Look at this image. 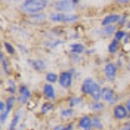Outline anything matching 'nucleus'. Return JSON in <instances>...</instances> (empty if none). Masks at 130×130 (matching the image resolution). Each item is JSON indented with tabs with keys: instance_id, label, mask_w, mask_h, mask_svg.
I'll use <instances>...</instances> for the list:
<instances>
[{
	"instance_id": "25",
	"label": "nucleus",
	"mask_w": 130,
	"mask_h": 130,
	"mask_svg": "<svg viewBox=\"0 0 130 130\" xmlns=\"http://www.w3.org/2000/svg\"><path fill=\"white\" fill-rule=\"evenodd\" d=\"M4 45H5V50H7L8 53H10V54H14V53H15V49H14L13 46L10 44V43H8V42H5V43H4Z\"/></svg>"
},
{
	"instance_id": "3",
	"label": "nucleus",
	"mask_w": 130,
	"mask_h": 130,
	"mask_svg": "<svg viewBox=\"0 0 130 130\" xmlns=\"http://www.w3.org/2000/svg\"><path fill=\"white\" fill-rule=\"evenodd\" d=\"M50 19L53 22H75L78 19V16L75 14L65 13H51Z\"/></svg>"
},
{
	"instance_id": "14",
	"label": "nucleus",
	"mask_w": 130,
	"mask_h": 130,
	"mask_svg": "<svg viewBox=\"0 0 130 130\" xmlns=\"http://www.w3.org/2000/svg\"><path fill=\"white\" fill-rule=\"evenodd\" d=\"M30 64L35 70H43L44 69H46V65L43 61L41 60H37V61H31L30 62Z\"/></svg>"
},
{
	"instance_id": "26",
	"label": "nucleus",
	"mask_w": 130,
	"mask_h": 130,
	"mask_svg": "<svg viewBox=\"0 0 130 130\" xmlns=\"http://www.w3.org/2000/svg\"><path fill=\"white\" fill-rule=\"evenodd\" d=\"M126 36V32L124 30H118L115 32V40L116 41H120L123 38Z\"/></svg>"
},
{
	"instance_id": "28",
	"label": "nucleus",
	"mask_w": 130,
	"mask_h": 130,
	"mask_svg": "<svg viewBox=\"0 0 130 130\" xmlns=\"http://www.w3.org/2000/svg\"><path fill=\"white\" fill-rule=\"evenodd\" d=\"M82 102V99L81 98H73V99L70 100V107H74L75 105H76V104L78 103H81Z\"/></svg>"
},
{
	"instance_id": "30",
	"label": "nucleus",
	"mask_w": 130,
	"mask_h": 130,
	"mask_svg": "<svg viewBox=\"0 0 130 130\" xmlns=\"http://www.w3.org/2000/svg\"><path fill=\"white\" fill-rule=\"evenodd\" d=\"M9 84H10L9 91H10L11 94H13L14 92L16 91V85H15V83H14L12 81H9Z\"/></svg>"
},
{
	"instance_id": "18",
	"label": "nucleus",
	"mask_w": 130,
	"mask_h": 130,
	"mask_svg": "<svg viewBox=\"0 0 130 130\" xmlns=\"http://www.w3.org/2000/svg\"><path fill=\"white\" fill-rule=\"evenodd\" d=\"M117 50H118V41H116L115 39V40H113L111 42L110 44L108 45V51H109L110 53H115V52L117 51Z\"/></svg>"
},
{
	"instance_id": "21",
	"label": "nucleus",
	"mask_w": 130,
	"mask_h": 130,
	"mask_svg": "<svg viewBox=\"0 0 130 130\" xmlns=\"http://www.w3.org/2000/svg\"><path fill=\"white\" fill-rule=\"evenodd\" d=\"M57 75L55 74V73H48L47 75H46V80L48 82H50V83H56V81H57Z\"/></svg>"
},
{
	"instance_id": "17",
	"label": "nucleus",
	"mask_w": 130,
	"mask_h": 130,
	"mask_svg": "<svg viewBox=\"0 0 130 130\" xmlns=\"http://www.w3.org/2000/svg\"><path fill=\"white\" fill-rule=\"evenodd\" d=\"M0 58H1V62H2V65H3V69H4V71L6 73L7 75L10 74V71H9V67H8V63L6 62V59L4 56L3 52L0 53Z\"/></svg>"
},
{
	"instance_id": "23",
	"label": "nucleus",
	"mask_w": 130,
	"mask_h": 130,
	"mask_svg": "<svg viewBox=\"0 0 130 130\" xmlns=\"http://www.w3.org/2000/svg\"><path fill=\"white\" fill-rule=\"evenodd\" d=\"M74 111H73L72 108H67V109H64L62 111L61 113V115H62L63 118H68V117H70L71 115H73Z\"/></svg>"
},
{
	"instance_id": "35",
	"label": "nucleus",
	"mask_w": 130,
	"mask_h": 130,
	"mask_svg": "<svg viewBox=\"0 0 130 130\" xmlns=\"http://www.w3.org/2000/svg\"><path fill=\"white\" fill-rule=\"evenodd\" d=\"M53 130H64V127H62V126H61V125L56 126Z\"/></svg>"
},
{
	"instance_id": "8",
	"label": "nucleus",
	"mask_w": 130,
	"mask_h": 130,
	"mask_svg": "<svg viewBox=\"0 0 130 130\" xmlns=\"http://www.w3.org/2000/svg\"><path fill=\"white\" fill-rule=\"evenodd\" d=\"M115 91L113 89H109V88H103L102 89V93H101V96L105 100L106 102H113L115 100Z\"/></svg>"
},
{
	"instance_id": "13",
	"label": "nucleus",
	"mask_w": 130,
	"mask_h": 130,
	"mask_svg": "<svg viewBox=\"0 0 130 130\" xmlns=\"http://www.w3.org/2000/svg\"><path fill=\"white\" fill-rule=\"evenodd\" d=\"M92 126V121L90 120L89 116H84L79 121V127L84 129H89Z\"/></svg>"
},
{
	"instance_id": "11",
	"label": "nucleus",
	"mask_w": 130,
	"mask_h": 130,
	"mask_svg": "<svg viewBox=\"0 0 130 130\" xmlns=\"http://www.w3.org/2000/svg\"><path fill=\"white\" fill-rule=\"evenodd\" d=\"M46 19V15L43 13H38V14H32L29 17V21L30 23H33V24H40V23H43V21Z\"/></svg>"
},
{
	"instance_id": "22",
	"label": "nucleus",
	"mask_w": 130,
	"mask_h": 130,
	"mask_svg": "<svg viewBox=\"0 0 130 130\" xmlns=\"http://www.w3.org/2000/svg\"><path fill=\"white\" fill-rule=\"evenodd\" d=\"M92 126L93 127H96L97 129H102V122H101L100 119L98 118V117H95V118L92 120Z\"/></svg>"
},
{
	"instance_id": "20",
	"label": "nucleus",
	"mask_w": 130,
	"mask_h": 130,
	"mask_svg": "<svg viewBox=\"0 0 130 130\" xmlns=\"http://www.w3.org/2000/svg\"><path fill=\"white\" fill-rule=\"evenodd\" d=\"M14 101H15V97L14 96H10V97L8 98L7 101H6V111L10 112L14 104Z\"/></svg>"
},
{
	"instance_id": "6",
	"label": "nucleus",
	"mask_w": 130,
	"mask_h": 130,
	"mask_svg": "<svg viewBox=\"0 0 130 130\" xmlns=\"http://www.w3.org/2000/svg\"><path fill=\"white\" fill-rule=\"evenodd\" d=\"M106 76L109 79V81H114L116 75V66L114 63H108L104 69Z\"/></svg>"
},
{
	"instance_id": "37",
	"label": "nucleus",
	"mask_w": 130,
	"mask_h": 130,
	"mask_svg": "<svg viewBox=\"0 0 130 130\" xmlns=\"http://www.w3.org/2000/svg\"><path fill=\"white\" fill-rule=\"evenodd\" d=\"M117 2V3H128V1H127V0H125V1H124V0H118V1H116Z\"/></svg>"
},
{
	"instance_id": "4",
	"label": "nucleus",
	"mask_w": 130,
	"mask_h": 130,
	"mask_svg": "<svg viewBox=\"0 0 130 130\" xmlns=\"http://www.w3.org/2000/svg\"><path fill=\"white\" fill-rule=\"evenodd\" d=\"M75 5L73 3V1H68V0H62L58 1L55 4V8L56 10L60 11H70L73 10Z\"/></svg>"
},
{
	"instance_id": "24",
	"label": "nucleus",
	"mask_w": 130,
	"mask_h": 130,
	"mask_svg": "<svg viewBox=\"0 0 130 130\" xmlns=\"http://www.w3.org/2000/svg\"><path fill=\"white\" fill-rule=\"evenodd\" d=\"M90 108H91V109H94V110H100L103 108V104L99 102H93V103H91Z\"/></svg>"
},
{
	"instance_id": "19",
	"label": "nucleus",
	"mask_w": 130,
	"mask_h": 130,
	"mask_svg": "<svg viewBox=\"0 0 130 130\" xmlns=\"http://www.w3.org/2000/svg\"><path fill=\"white\" fill-rule=\"evenodd\" d=\"M19 118H20V115H15V116L13 117L11 122H10V129L9 130H15V128L17 127V126H18V121H19Z\"/></svg>"
},
{
	"instance_id": "15",
	"label": "nucleus",
	"mask_w": 130,
	"mask_h": 130,
	"mask_svg": "<svg viewBox=\"0 0 130 130\" xmlns=\"http://www.w3.org/2000/svg\"><path fill=\"white\" fill-rule=\"evenodd\" d=\"M70 47L71 51L74 52V53H82L84 50L83 45L80 44V43H74V44H71Z\"/></svg>"
},
{
	"instance_id": "33",
	"label": "nucleus",
	"mask_w": 130,
	"mask_h": 130,
	"mask_svg": "<svg viewBox=\"0 0 130 130\" xmlns=\"http://www.w3.org/2000/svg\"><path fill=\"white\" fill-rule=\"evenodd\" d=\"M5 103H4L3 102H0V110H1V112H5Z\"/></svg>"
},
{
	"instance_id": "29",
	"label": "nucleus",
	"mask_w": 130,
	"mask_h": 130,
	"mask_svg": "<svg viewBox=\"0 0 130 130\" xmlns=\"http://www.w3.org/2000/svg\"><path fill=\"white\" fill-rule=\"evenodd\" d=\"M10 112H8V111H5V112H3L1 114V116H0V120H1V123H5V121L6 120V118H7L8 115H9Z\"/></svg>"
},
{
	"instance_id": "7",
	"label": "nucleus",
	"mask_w": 130,
	"mask_h": 130,
	"mask_svg": "<svg viewBox=\"0 0 130 130\" xmlns=\"http://www.w3.org/2000/svg\"><path fill=\"white\" fill-rule=\"evenodd\" d=\"M18 93H19V96H18V101L21 103H25L27 102L29 98L30 97V92L29 89L25 86H22L18 90Z\"/></svg>"
},
{
	"instance_id": "12",
	"label": "nucleus",
	"mask_w": 130,
	"mask_h": 130,
	"mask_svg": "<svg viewBox=\"0 0 130 130\" xmlns=\"http://www.w3.org/2000/svg\"><path fill=\"white\" fill-rule=\"evenodd\" d=\"M43 94H44L46 97H48L50 100H54L56 97L54 88L50 84H45L43 86Z\"/></svg>"
},
{
	"instance_id": "34",
	"label": "nucleus",
	"mask_w": 130,
	"mask_h": 130,
	"mask_svg": "<svg viewBox=\"0 0 130 130\" xmlns=\"http://www.w3.org/2000/svg\"><path fill=\"white\" fill-rule=\"evenodd\" d=\"M73 124H69L67 127H64V130H73Z\"/></svg>"
},
{
	"instance_id": "9",
	"label": "nucleus",
	"mask_w": 130,
	"mask_h": 130,
	"mask_svg": "<svg viewBox=\"0 0 130 130\" xmlns=\"http://www.w3.org/2000/svg\"><path fill=\"white\" fill-rule=\"evenodd\" d=\"M114 115H115V118L119 119V120H122V119L127 117V109H126L122 105H118L115 108Z\"/></svg>"
},
{
	"instance_id": "16",
	"label": "nucleus",
	"mask_w": 130,
	"mask_h": 130,
	"mask_svg": "<svg viewBox=\"0 0 130 130\" xmlns=\"http://www.w3.org/2000/svg\"><path fill=\"white\" fill-rule=\"evenodd\" d=\"M53 108H54V105L51 102H45V103H43V106H42L41 112L43 113V114H46V113H48L49 111L53 109Z\"/></svg>"
},
{
	"instance_id": "31",
	"label": "nucleus",
	"mask_w": 130,
	"mask_h": 130,
	"mask_svg": "<svg viewBox=\"0 0 130 130\" xmlns=\"http://www.w3.org/2000/svg\"><path fill=\"white\" fill-rule=\"evenodd\" d=\"M123 50L126 52L130 51V43H126L125 45L123 46Z\"/></svg>"
},
{
	"instance_id": "32",
	"label": "nucleus",
	"mask_w": 130,
	"mask_h": 130,
	"mask_svg": "<svg viewBox=\"0 0 130 130\" xmlns=\"http://www.w3.org/2000/svg\"><path fill=\"white\" fill-rule=\"evenodd\" d=\"M27 107H28V108H30H30H35V107H36V103H35L34 102H32V101H31V102H28V106H27Z\"/></svg>"
},
{
	"instance_id": "10",
	"label": "nucleus",
	"mask_w": 130,
	"mask_h": 130,
	"mask_svg": "<svg viewBox=\"0 0 130 130\" xmlns=\"http://www.w3.org/2000/svg\"><path fill=\"white\" fill-rule=\"evenodd\" d=\"M121 18V16L118 15V14H112V15H108V16H107L106 18H104V19L102 20V24L103 25V26H107V25L108 26V24L120 21Z\"/></svg>"
},
{
	"instance_id": "27",
	"label": "nucleus",
	"mask_w": 130,
	"mask_h": 130,
	"mask_svg": "<svg viewBox=\"0 0 130 130\" xmlns=\"http://www.w3.org/2000/svg\"><path fill=\"white\" fill-rule=\"evenodd\" d=\"M115 26H111V25H108L107 26L105 29L103 30V33L106 35H111L115 32Z\"/></svg>"
},
{
	"instance_id": "2",
	"label": "nucleus",
	"mask_w": 130,
	"mask_h": 130,
	"mask_svg": "<svg viewBox=\"0 0 130 130\" xmlns=\"http://www.w3.org/2000/svg\"><path fill=\"white\" fill-rule=\"evenodd\" d=\"M46 5H47V1L44 0H26L21 5L20 8L24 12L36 13L44 9Z\"/></svg>"
},
{
	"instance_id": "36",
	"label": "nucleus",
	"mask_w": 130,
	"mask_h": 130,
	"mask_svg": "<svg viewBox=\"0 0 130 130\" xmlns=\"http://www.w3.org/2000/svg\"><path fill=\"white\" fill-rule=\"evenodd\" d=\"M127 110L130 112V99L127 102Z\"/></svg>"
},
{
	"instance_id": "5",
	"label": "nucleus",
	"mask_w": 130,
	"mask_h": 130,
	"mask_svg": "<svg viewBox=\"0 0 130 130\" xmlns=\"http://www.w3.org/2000/svg\"><path fill=\"white\" fill-rule=\"evenodd\" d=\"M59 83L62 87L67 88L70 87L72 83V75L70 72H62L59 76Z\"/></svg>"
},
{
	"instance_id": "1",
	"label": "nucleus",
	"mask_w": 130,
	"mask_h": 130,
	"mask_svg": "<svg viewBox=\"0 0 130 130\" xmlns=\"http://www.w3.org/2000/svg\"><path fill=\"white\" fill-rule=\"evenodd\" d=\"M82 91L84 94H89L95 101H99L102 93L98 83H96L91 78H87L84 80L82 85Z\"/></svg>"
}]
</instances>
